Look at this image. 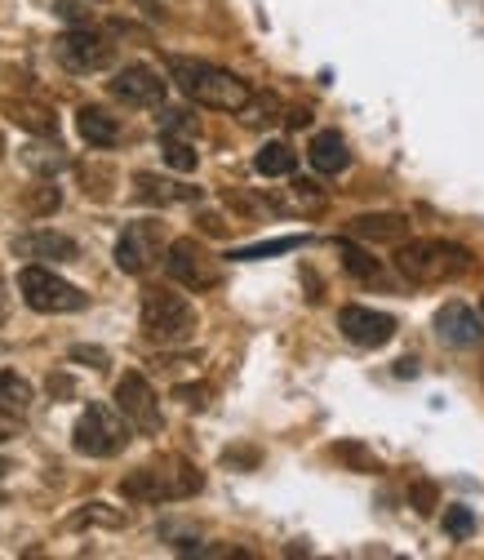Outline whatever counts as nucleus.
Segmentation results:
<instances>
[{
	"mask_svg": "<svg viewBox=\"0 0 484 560\" xmlns=\"http://www.w3.org/2000/svg\"><path fill=\"white\" fill-rule=\"evenodd\" d=\"M169 77L191 103L214 107V112H245L253 98L249 81H240L236 72H227V67L200 62V58H169Z\"/></svg>",
	"mask_w": 484,
	"mask_h": 560,
	"instance_id": "nucleus-1",
	"label": "nucleus"
},
{
	"mask_svg": "<svg viewBox=\"0 0 484 560\" xmlns=\"http://www.w3.org/2000/svg\"><path fill=\"white\" fill-rule=\"evenodd\" d=\"M204 489V476L196 463L169 454L161 463H147V467H133L125 480H120V494L129 503H178V499H191Z\"/></svg>",
	"mask_w": 484,
	"mask_h": 560,
	"instance_id": "nucleus-2",
	"label": "nucleus"
},
{
	"mask_svg": "<svg viewBox=\"0 0 484 560\" xmlns=\"http://www.w3.org/2000/svg\"><path fill=\"white\" fill-rule=\"evenodd\" d=\"M396 267L404 280L413 285H445V280H458L471 271V249L453 245V241H440V236H427V241H409L396 249Z\"/></svg>",
	"mask_w": 484,
	"mask_h": 560,
	"instance_id": "nucleus-3",
	"label": "nucleus"
},
{
	"mask_svg": "<svg viewBox=\"0 0 484 560\" xmlns=\"http://www.w3.org/2000/svg\"><path fill=\"white\" fill-rule=\"evenodd\" d=\"M196 307L178 294V290H165V285H152L143 294V334L147 342H161V347H182L196 338Z\"/></svg>",
	"mask_w": 484,
	"mask_h": 560,
	"instance_id": "nucleus-4",
	"label": "nucleus"
},
{
	"mask_svg": "<svg viewBox=\"0 0 484 560\" xmlns=\"http://www.w3.org/2000/svg\"><path fill=\"white\" fill-rule=\"evenodd\" d=\"M19 294L40 316H67V312H85L90 307V294L85 290H76L72 280H62L58 271H49L40 262H27L19 271Z\"/></svg>",
	"mask_w": 484,
	"mask_h": 560,
	"instance_id": "nucleus-5",
	"label": "nucleus"
},
{
	"mask_svg": "<svg viewBox=\"0 0 484 560\" xmlns=\"http://www.w3.org/2000/svg\"><path fill=\"white\" fill-rule=\"evenodd\" d=\"M72 445L76 454L85 458H116L125 445H129V423H125V413L103 405V400H90L85 413L76 418V428H72Z\"/></svg>",
	"mask_w": 484,
	"mask_h": 560,
	"instance_id": "nucleus-6",
	"label": "nucleus"
},
{
	"mask_svg": "<svg viewBox=\"0 0 484 560\" xmlns=\"http://www.w3.org/2000/svg\"><path fill=\"white\" fill-rule=\"evenodd\" d=\"M165 271H169V280L174 285H182V290H191V294H204V290H214L219 285V258L204 249L200 241H191V236H182V241H174L169 249H165Z\"/></svg>",
	"mask_w": 484,
	"mask_h": 560,
	"instance_id": "nucleus-7",
	"label": "nucleus"
},
{
	"mask_svg": "<svg viewBox=\"0 0 484 560\" xmlns=\"http://www.w3.org/2000/svg\"><path fill=\"white\" fill-rule=\"evenodd\" d=\"M54 54L58 62L67 67V72H76V77H90V72H103V67H111L116 58V45L90 27H72V32H62L54 40Z\"/></svg>",
	"mask_w": 484,
	"mask_h": 560,
	"instance_id": "nucleus-8",
	"label": "nucleus"
},
{
	"mask_svg": "<svg viewBox=\"0 0 484 560\" xmlns=\"http://www.w3.org/2000/svg\"><path fill=\"white\" fill-rule=\"evenodd\" d=\"M161 249H165V223L161 219H138L116 241V267L125 276H143L161 258Z\"/></svg>",
	"mask_w": 484,
	"mask_h": 560,
	"instance_id": "nucleus-9",
	"label": "nucleus"
},
{
	"mask_svg": "<svg viewBox=\"0 0 484 560\" xmlns=\"http://www.w3.org/2000/svg\"><path fill=\"white\" fill-rule=\"evenodd\" d=\"M116 409L125 413V423L138 428L143 436H156L165 428V418H161V400L152 392V383L143 374H125L116 383Z\"/></svg>",
	"mask_w": 484,
	"mask_h": 560,
	"instance_id": "nucleus-10",
	"label": "nucleus"
},
{
	"mask_svg": "<svg viewBox=\"0 0 484 560\" xmlns=\"http://www.w3.org/2000/svg\"><path fill=\"white\" fill-rule=\"evenodd\" d=\"M107 90L125 107H156V103H165L169 81H161V72H152L147 62H129V67H120V72L107 81Z\"/></svg>",
	"mask_w": 484,
	"mask_h": 560,
	"instance_id": "nucleus-11",
	"label": "nucleus"
},
{
	"mask_svg": "<svg viewBox=\"0 0 484 560\" xmlns=\"http://www.w3.org/2000/svg\"><path fill=\"white\" fill-rule=\"evenodd\" d=\"M338 329H342V338H347V342L369 347V352H374V347H387V342L396 338V316L352 303V307L338 312Z\"/></svg>",
	"mask_w": 484,
	"mask_h": 560,
	"instance_id": "nucleus-12",
	"label": "nucleus"
},
{
	"mask_svg": "<svg viewBox=\"0 0 484 560\" xmlns=\"http://www.w3.org/2000/svg\"><path fill=\"white\" fill-rule=\"evenodd\" d=\"M436 334L449 342V347H475L484 338V320L467 307V303H445L440 316H436Z\"/></svg>",
	"mask_w": 484,
	"mask_h": 560,
	"instance_id": "nucleus-13",
	"label": "nucleus"
},
{
	"mask_svg": "<svg viewBox=\"0 0 484 560\" xmlns=\"http://www.w3.org/2000/svg\"><path fill=\"white\" fill-rule=\"evenodd\" d=\"M14 254L19 258H40V262H76L81 245L62 232H27L14 241Z\"/></svg>",
	"mask_w": 484,
	"mask_h": 560,
	"instance_id": "nucleus-14",
	"label": "nucleus"
},
{
	"mask_svg": "<svg viewBox=\"0 0 484 560\" xmlns=\"http://www.w3.org/2000/svg\"><path fill=\"white\" fill-rule=\"evenodd\" d=\"M307 161L316 174H342L352 165V152H347V138H342L338 129H320L311 138V148H307Z\"/></svg>",
	"mask_w": 484,
	"mask_h": 560,
	"instance_id": "nucleus-15",
	"label": "nucleus"
},
{
	"mask_svg": "<svg viewBox=\"0 0 484 560\" xmlns=\"http://www.w3.org/2000/svg\"><path fill=\"white\" fill-rule=\"evenodd\" d=\"M133 200H143V205H182V200H200V187H182V183L161 178V174H133Z\"/></svg>",
	"mask_w": 484,
	"mask_h": 560,
	"instance_id": "nucleus-16",
	"label": "nucleus"
},
{
	"mask_svg": "<svg viewBox=\"0 0 484 560\" xmlns=\"http://www.w3.org/2000/svg\"><path fill=\"white\" fill-rule=\"evenodd\" d=\"M76 133L85 138L90 148H116L120 143V120L103 107H81L76 112Z\"/></svg>",
	"mask_w": 484,
	"mask_h": 560,
	"instance_id": "nucleus-17",
	"label": "nucleus"
},
{
	"mask_svg": "<svg viewBox=\"0 0 484 560\" xmlns=\"http://www.w3.org/2000/svg\"><path fill=\"white\" fill-rule=\"evenodd\" d=\"M352 236L400 245V241L409 236V219H404V214H361V219H352Z\"/></svg>",
	"mask_w": 484,
	"mask_h": 560,
	"instance_id": "nucleus-18",
	"label": "nucleus"
},
{
	"mask_svg": "<svg viewBox=\"0 0 484 560\" xmlns=\"http://www.w3.org/2000/svg\"><path fill=\"white\" fill-rule=\"evenodd\" d=\"M0 107H5L10 112V120L14 125H23V129H32V133H58V116L45 107V103H23V98H5V103H0Z\"/></svg>",
	"mask_w": 484,
	"mask_h": 560,
	"instance_id": "nucleus-19",
	"label": "nucleus"
},
{
	"mask_svg": "<svg viewBox=\"0 0 484 560\" xmlns=\"http://www.w3.org/2000/svg\"><path fill=\"white\" fill-rule=\"evenodd\" d=\"M294 165H298V156H294L290 143H262L258 156H253V170L262 178H285V174H294Z\"/></svg>",
	"mask_w": 484,
	"mask_h": 560,
	"instance_id": "nucleus-20",
	"label": "nucleus"
},
{
	"mask_svg": "<svg viewBox=\"0 0 484 560\" xmlns=\"http://www.w3.org/2000/svg\"><path fill=\"white\" fill-rule=\"evenodd\" d=\"M32 400H36V392H32V383H27V378H19L14 370H0V405L23 418V413L32 409Z\"/></svg>",
	"mask_w": 484,
	"mask_h": 560,
	"instance_id": "nucleus-21",
	"label": "nucleus"
},
{
	"mask_svg": "<svg viewBox=\"0 0 484 560\" xmlns=\"http://www.w3.org/2000/svg\"><path fill=\"white\" fill-rule=\"evenodd\" d=\"M85 525H103V529H120V525H129V516L125 512H116V508H107V503H85L72 521H67V529H85Z\"/></svg>",
	"mask_w": 484,
	"mask_h": 560,
	"instance_id": "nucleus-22",
	"label": "nucleus"
},
{
	"mask_svg": "<svg viewBox=\"0 0 484 560\" xmlns=\"http://www.w3.org/2000/svg\"><path fill=\"white\" fill-rule=\"evenodd\" d=\"M338 258H342V267H347L356 280H374L378 276V258L369 249H361L356 241H338Z\"/></svg>",
	"mask_w": 484,
	"mask_h": 560,
	"instance_id": "nucleus-23",
	"label": "nucleus"
},
{
	"mask_svg": "<svg viewBox=\"0 0 484 560\" xmlns=\"http://www.w3.org/2000/svg\"><path fill=\"white\" fill-rule=\"evenodd\" d=\"M333 458H342L352 471H369V476L382 471V458H378L374 450H365L361 441H342V445H333Z\"/></svg>",
	"mask_w": 484,
	"mask_h": 560,
	"instance_id": "nucleus-24",
	"label": "nucleus"
},
{
	"mask_svg": "<svg viewBox=\"0 0 484 560\" xmlns=\"http://www.w3.org/2000/svg\"><path fill=\"white\" fill-rule=\"evenodd\" d=\"M290 249H303V236H281V241H262V245H249V249H232L227 258H232V262H253V258L290 254Z\"/></svg>",
	"mask_w": 484,
	"mask_h": 560,
	"instance_id": "nucleus-25",
	"label": "nucleus"
},
{
	"mask_svg": "<svg viewBox=\"0 0 484 560\" xmlns=\"http://www.w3.org/2000/svg\"><path fill=\"white\" fill-rule=\"evenodd\" d=\"M165 161H169V170H178V174H196V165H200V156H196V148L191 143H182V138H165Z\"/></svg>",
	"mask_w": 484,
	"mask_h": 560,
	"instance_id": "nucleus-26",
	"label": "nucleus"
},
{
	"mask_svg": "<svg viewBox=\"0 0 484 560\" xmlns=\"http://www.w3.org/2000/svg\"><path fill=\"white\" fill-rule=\"evenodd\" d=\"M23 205H27V214H54V209L62 205V191H58L54 183H36V187L23 196Z\"/></svg>",
	"mask_w": 484,
	"mask_h": 560,
	"instance_id": "nucleus-27",
	"label": "nucleus"
},
{
	"mask_svg": "<svg viewBox=\"0 0 484 560\" xmlns=\"http://www.w3.org/2000/svg\"><path fill=\"white\" fill-rule=\"evenodd\" d=\"M409 503H413V512H418V516H432L436 512V485L432 480H413L409 485Z\"/></svg>",
	"mask_w": 484,
	"mask_h": 560,
	"instance_id": "nucleus-28",
	"label": "nucleus"
},
{
	"mask_svg": "<svg viewBox=\"0 0 484 560\" xmlns=\"http://www.w3.org/2000/svg\"><path fill=\"white\" fill-rule=\"evenodd\" d=\"M445 529H449L453 538H471V529H475L471 508H445Z\"/></svg>",
	"mask_w": 484,
	"mask_h": 560,
	"instance_id": "nucleus-29",
	"label": "nucleus"
},
{
	"mask_svg": "<svg viewBox=\"0 0 484 560\" xmlns=\"http://www.w3.org/2000/svg\"><path fill=\"white\" fill-rule=\"evenodd\" d=\"M23 161H27L32 170H45V174H49V170H58V165H67L58 148H27V156H23Z\"/></svg>",
	"mask_w": 484,
	"mask_h": 560,
	"instance_id": "nucleus-30",
	"label": "nucleus"
},
{
	"mask_svg": "<svg viewBox=\"0 0 484 560\" xmlns=\"http://www.w3.org/2000/svg\"><path fill=\"white\" fill-rule=\"evenodd\" d=\"M174 396H178L182 405H191V409L210 405V387H204V383H182V387H174Z\"/></svg>",
	"mask_w": 484,
	"mask_h": 560,
	"instance_id": "nucleus-31",
	"label": "nucleus"
},
{
	"mask_svg": "<svg viewBox=\"0 0 484 560\" xmlns=\"http://www.w3.org/2000/svg\"><path fill=\"white\" fill-rule=\"evenodd\" d=\"M161 129H165V138L169 133H196V120H191V112H165V120H161Z\"/></svg>",
	"mask_w": 484,
	"mask_h": 560,
	"instance_id": "nucleus-32",
	"label": "nucleus"
},
{
	"mask_svg": "<svg viewBox=\"0 0 484 560\" xmlns=\"http://www.w3.org/2000/svg\"><path fill=\"white\" fill-rule=\"evenodd\" d=\"M72 361H90L94 370H107V352H103V347H72Z\"/></svg>",
	"mask_w": 484,
	"mask_h": 560,
	"instance_id": "nucleus-33",
	"label": "nucleus"
},
{
	"mask_svg": "<svg viewBox=\"0 0 484 560\" xmlns=\"http://www.w3.org/2000/svg\"><path fill=\"white\" fill-rule=\"evenodd\" d=\"M19 432V413H10L5 405H0V441H10Z\"/></svg>",
	"mask_w": 484,
	"mask_h": 560,
	"instance_id": "nucleus-34",
	"label": "nucleus"
},
{
	"mask_svg": "<svg viewBox=\"0 0 484 560\" xmlns=\"http://www.w3.org/2000/svg\"><path fill=\"white\" fill-rule=\"evenodd\" d=\"M10 316V290H5V276H0V325Z\"/></svg>",
	"mask_w": 484,
	"mask_h": 560,
	"instance_id": "nucleus-35",
	"label": "nucleus"
},
{
	"mask_svg": "<svg viewBox=\"0 0 484 560\" xmlns=\"http://www.w3.org/2000/svg\"><path fill=\"white\" fill-rule=\"evenodd\" d=\"M396 374H400V378H413V374H418V365H413V361H400Z\"/></svg>",
	"mask_w": 484,
	"mask_h": 560,
	"instance_id": "nucleus-36",
	"label": "nucleus"
},
{
	"mask_svg": "<svg viewBox=\"0 0 484 560\" xmlns=\"http://www.w3.org/2000/svg\"><path fill=\"white\" fill-rule=\"evenodd\" d=\"M5 471H10V463H5V458H0V476H5Z\"/></svg>",
	"mask_w": 484,
	"mask_h": 560,
	"instance_id": "nucleus-37",
	"label": "nucleus"
},
{
	"mask_svg": "<svg viewBox=\"0 0 484 560\" xmlns=\"http://www.w3.org/2000/svg\"><path fill=\"white\" fill-rule=\"evenodd\" d=\"M138 5H152V0H138Z\"/></svg>",
	"mask_w": 484,
	"mask_h": 560,
	"instance_id": "nucleus-38",
	"label": "nucleus"
},
{
	"mask_svg": "<svg viewBox=\"0 0 484 560\" xmlns=\"http://www.w3.org/2000/svg\"><path fill=\"white\" fill-rule=\"evenodd\" d=\"M480 316H484V303H480Z\"/></svg>",
	"mask_w": 484,
	"mask_h": 560,
	"instance_id": "nucleus-39",
	"label": "nucleus"
}]
</instances>
